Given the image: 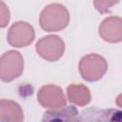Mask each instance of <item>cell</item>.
Here are the masks:
<instances>
[{"instance_id": "30bf717a", "label": "cell", "mask_w": 122, "mask_h": 122, "mask_svg": "<svg viewBox=\"0 0 122 122\" xmlns=\"http://www.w3.org/2000/svg\"><path fill=\"white\" fill-rule=\"evenodd\" d=\"M24 113L20 105L12 100H0V122H23Z\"/></svg>"}, {"instance_id": "6da1fadb", "label": "cell", "mask_w": 122, "mask_h": 122, "mask_svg": "<svg viewBox=\"0 0 122 122\" xmlns=\"http://www.w3.org/2000/svg\"><path fill=\"white\" fill-rule=\"evenodd\" d=\"M70 21L68 10L61 4H50L40 13V26L46 31H58L66 28Z\"/></svg>"}, {"instance_id": "52a82bcc", "label": "cell", "mask_w": 122, "mask_h": 122, "mask_svg": "<svg viewBox=\"0 0 122 122\" xmlns=\"http://www.w3.org/2000/svg\"><path fill=\"white\" fill-rule=\"evenodd\" d=\"M39 103L43 107L62 108L66 106V98L60 87L55 85H47L42 87L37 94Z\"/></svg>"}, {"instance_id": "9c48e42d", "label": "cell", "mask_w": 122, "mask_h": 122, "mask_svg": "<svg viewBox=\"0 0 122 122\" xmlns=\"http://www.w3.org/2000/svg\"><path fill=\"white\" fill-rule=\"evenodd\" d=\"M121 18L120 17H108L103 20L99 27V34L108 42H120L121 35Z\"/></svg>"}, {"instance_id": "3957f363", "label": "cell", "mask_w": 122, "mask_h": 122, "mask_svg": "<svg viewBox=\"0 0 122 122\" xmlns=\"http://www.w3.org/2000/svg\"><path fill=\"white\" fill-rule=\"evenodd\" d=\"M24 60L19 51H9L0 57V78L10 82L23 72Z\"/></svg>"}, {"instance_id": "ba28073f", "label": "cell", "mask_w": 122, "mask_h": 122, "mask_svg": "<svg viewBox=\"0 0 122 122\" xmlns=\"http://www.w3.org/2000/svg\"><path fill=\"white\" fill-rule=\"evenodd\" d=\"M41 122H81L80 113L74 106H65L47 111Z\"/></svg>"}, {"instance_id": "4fadbf2b", "label": "cell", "mask_w": 122, "mask_h": 122, "mask_svg": "<svg viewBox=\"0 0 122 122\" xmlns=\"http://www.w3.org/2000/svg\"><path fill=\"white\" fill-rule=\"evenodd\" d=\"M118 1L116 2H110V1H94V5L96 7V10H99L100 12H106L108 11L109 8L117 4Z\"/></svg>"}, {"instance_id": "7c38bea8", "label": "cell", "mask_w": 122, "mask_h": 122, "mask_svg": "<svg viewBox=\"0 0 122 122\" xmlns=\"http://www.w3.org/2000/svg\"><path fill=\"white\" fill-rule=\"evenodd\" d=\"M10 21V11L7 5L0 1V28H4Z\"/></svg>"}, {"instance_id": "8992f818", "label": "cell", "mask_w": 122, "mask_h": 122, "mask_svg": "<svg viewBox=\"0 0 122 122\" xmlns=\"http://www.w3.org/2000/svg\"><path fill=\"white\" fill-rule=\"evenodd\" d=\"M81 122H121L122 112L118 109H99L91 107L82 111Z\"/></svg>"}, {"instance_id": "8fae6325", "label": "cell", "mask_w": 122, "mask_h": 122, "mask_svg": "<svg viewBox=\"0 0 122 122\" xmlns=\"http://www.w3.org/2000/svg\"><path fill=\"white\" fill-rule=\"evenodd\" d=\"M69 100L78 106H85L91 101L89 89L81 84H71L67 88Z\"/></svg>"}, {"instance_id": "7a4b0ae2", "label": "cell", "mask_w": 122, "mask_h": 122, "mask_svg": "<svg viewBox=\"0 0 122 122\" xmlns=\"http://www.w3.org/2000/svg\"><path fill=\"white\" fill-rule=\"evenodd\" d=\"M108 70L106 60L98 54H88L81 58L79 71L82 77L87 81H97L102 78Z\"/></svg>"}, {"instance_id": "277c9868", "label": "cell", "mask_w": 122, "mask_h": 122, "mask_svg": "<svg viewBox=\"0 0 122 122\" xmlns=\"http://www.w3.org/2000/svg\"><path fill=\"white\" fill-rule=\"evenodd\" d=\"M38 54L44 59L53 62L58 60L65 51L63 40L57 35H48L41 38L36 44Z\"/></svg>"}, {"instance_id": "5b68a950", "label": "cell", "mask_w": 122, "mask_h": 122, "mask_svg": "<svg viewBox=\"0 0 122 122\" xmlns=\"http://www.w3.org/2000/svg\"><path fill=\"white\" fill-rule=\"evenodd\" d=\"M7 39L12 47H26L34 39L33 28L27 22H16L10 28Z\"/></svg>"}]
</instances>
